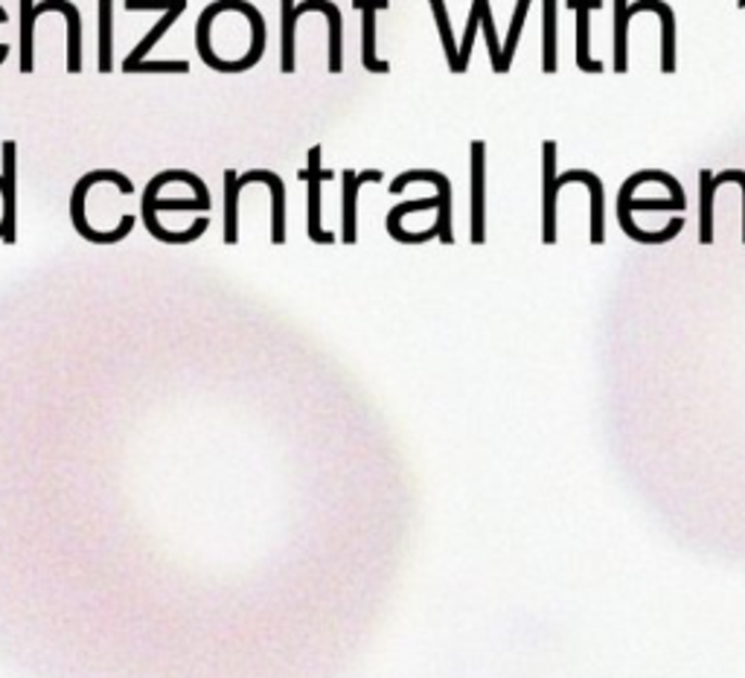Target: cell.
<instances>
[{
    "mask_svg": "<svg viewBox=\"0 0 745 678\" xmlns=\"http://www.w3.org/2000/svg\"><path fill=\"white\" fill-rule=\"evenodd\" d=\"M213 207L210 190L207 183L198 178L190 169H166V172H157L152 181L146 183L143 190V199H140V213H143V225H146L149 236L164 242V245H190L195 239H202L210 228V219L202 216L198 221H193L184 233H172L166 230L160 221H157V213L160 210H184V213H207Z\"/></svg>",
    "mask_w": 745,
    "mask_h": 678,
    "instance_id": "cell-1",
    "label": "cell"
},
{
    "mask_svg": "<svg viewBox=\"0 0 745 678\" xmlns=\"http://www.w3.org/2000/svg\"><path fill=\"white\" fill-rule=\"evenodd\" d=\"M688 207V195L681 190V183L672 175L661 169H644V172L629 175L617 193V221L626 236L638 242V245H664L684 230V216L672 219L670 225L658 233H646L635 225L632 213L635 210H664V213H684Z\"/></svg>",
    "mask_w": 745,
    "mask_h": 678,
    "instance_id": "cell-2",
    "label": "cell"
},
{
    "mask_svg": "<svg viewBox=\"0 0 745 678\" xmlns=\"http://www.w3.org/2000/svg\"><path fill=\"white\" fill-rule=\"evenodd\" d=\"M100 183H114L120 195L134 193V183H131L129 175L117 172V169H91V172H85L82 178L76 181L74 193H70V221H74L76 233H79L85 242H91V245H117V242H123L126 236H131V230H134V221L138 219H134L131 213H126L120 219V225L114 230H108V233L93 230L91 225H88V219H85V202H88V193H91L93 187H100Z\"/></svg>",
    "mask_w": 745,
    "mask_h": 678,
    "instance_id": "cell-3",
    "label": "cell"
},
{
    "mask_svg": "<svg viewBox=\"0 0 745 678\" xmlns=\"http://www.w3.org/2000/svg\"><path fill=\"white\" fill-rule=\"evenodd\" d=\"M321 155H323V149L314 143V146L309 149V155H306L309 157V164H306V169L300 172V178L306 181V236L312 239L314 245H335V242H338V236H335L332 230L321 228L323 183L335 178V172H332V169H323Z\"/></svg>",
    "mask_w": 745,
    "mask_h": 678,
    "instance_id": "cell-4",
    "label": "cell"
},
{
    "mask_svg": "<svg viewBox=\"0 0 745 678\" xmlns=\"http://www.w3.org/2000/svg\"><path fill=\"white\" fill-rule=\"evenodd\" d=\"M126 10L129 12H149V10L164 12V18L157 21L155 27L149 29L146 36L140 38L138 47H134V50L126 55V62H123V74H131L134 67L146 62V55L152 53V47H155L157 41H160V38L169 33V29L176 27V21L187 12V0H126Z\"/></svg>",
    "mask_w": 745,
    "mask_h": 678,
    "instance_id": "cell-5",
    "label": "cell"
},
{
    "mask_svg": "<svg viewBox=\"0 0 745 678\" xmlns=\"http://www.w3.org/2000/svg\"><path fill=\"white\" fill-rule=\"evenodd\" d=\"M416 181H428L437 187V195H440V210H437V221H434L437 230H440L437 239H440L442 245H454V230H451V181L442 172H437V169H411V172L396 175L394 181H390V193L399 195L408 183Z\"/></svg>",
    "mask_w": 745,
    "mask_h": 678,
    "instance_id": "cell-6",
    "label": "cell"
},
{
    "mask_svg": "<svg viewBox=\"0 0 745 678\" xmlns=\"http://www.w3.org/2000/svg\"><path fill=\"white\" fill-rule=\"evenodd\" d=\"M472 155V245L487 242V143L475 140Z\"/></svg>",
    "mask_w": 745,
    "mask_h": 678,
    "instance_id": "cell-7",
    "label": "cell"
},
{
    "mask_svg": "<svg viewBox=\"0 0 745 678\" xmlns=\"http://www.w3.org/2000/svg\"><path fill=\"white\" fill-rule=\"evenodd\" d=\"M542 161V242L544 245H556V239H560V228H556V199H560V187H556V178H560V175H556V143H553V140H544Z\"/></svg>",
    "mask_w": 745,
    "mask_h": 678,
    "instance_id": "cell-8",
    "label": "cell"
},
{
    "mask_svg": "<svg viewBox=\"0 0 745 678\" xmlns=\"http://www.w3.org/2000/svg\"><path fill=\"white\" fill-rule=\"evenodd\" d=\"M586 183L591 195V245H603L606 242V190L600 175L589 172V169H568L565 175L556 178V187H568V183Z\"/></svg>",
    "mask_w": 745,
    "mask_h": 678,
    "instance_id": "cell-9",
    "label": "cell"
},
{
    "mask_svg": "<svg viewBox=\"0 0 745 678\" xmlns=\"http://www.w3.org/2000/svg\"><path fill=\"white\" fill-rule=\"evenodd\" d=\"M59 12L67 21V74H82V12L70 0H41L36 3V15Z\"/></svg>",
    "mask_w": 745,
    "mask_h": 678,
    "instance_id": "cell-10",
    "label": "cell"
},
{
    "mask_svg": "<svg viewBox=\"0 0 745 678\" xmlns=\"http://www.w3.org/2000/svg\"><path fill=\"white\" fill-rule=\"evenodd\" d=\"M361 12V67L370 74H390V65L376 55V12L387 10V0H356Z\"/></svg>",
    "mask_w": 745,
    "mask_h": 678,
    "instance_id": "cell-11",
    "label": "cell"
},
{
    "mask_svg": "<svg viewBox=\"0 0 745 678\" xmlns=\"http://www.w3.org/2000/svg\"><path fill=\"white\" fill-rule=\"evenodd\" d=\"M15 157H18V143L15 140H3V204H7V213H3V242L7 245H15L18 242V202H15V183H18V166H15Z\"/></svg>",
    "mask_w": 745,
    "mask_h": 678,
    "instance_id": "cell-12",
    "label": "cell"
},
{
    "mask_svg": "<svg viewBox=\"0 0 745 678\" xmlns=\"http://www.w3.org/2000/svg\"><path fill=\"white\" fill-rule=\"evenodd\" d=\"M248 183H266L271 190V242L283 245L285 242V187L283 178L271 169H251L240 175V187L245 190Z\"/></svg>",
    "mask_w": 745,
    "mask_h": 678,
    "instance_id": "cell-13",
    "label": "cell"
},
{
    "mask_svg": "<svg viewBox=\"0 0 745 678\" xmlns=\"http://www.w3.org/2000/svg\"><path fill=\"white\" fill-rule=\"evenodd\" d=\"M638 12H655L661 18V71L676 74V12L664 0H635L629 3V15L635 18Z\"/></svg>",
    "mask_w": 745,
    "mask_h": 678,
    "instance_id": "cell-14",
    "label": "cell"
},
{
    "mask_svg": "<svg viewBox=\"0 0 745 678\" xmlns=\"http://www.w3.org/2000/svg\"><path fill=\"white\" fill-rule=\"evenodd\" d=\"M341 181H344V193H341V242L344 245H356L359 242V172L356 169H344Z\"/></svg>",
    "mask_w": 745,
    "mask_h": 678,
    "instance_id": "cell-15",
    "label": "cell"
},
{
    "mask_svg": "<svg viewBox=\"0 0 745 678\" xmlns=\"http://www.w3.org/2000/svg\"><path fill=\"white\" fill-rule=\"evenodd\" d=\"M577 12V67L582 74H603V62L591 59V12L603 7V0H570Z\"/></svg>",
    "mask_w": 745,
    "mask_h": 678,
    "instance_id": "cell-16",
    "label": "cell"
},
{
    "mask_svg": "<svg viewBox=\"0 0 745 678\" xmlns=\"http://www.w3.org/2000/svg\"><path fill=\"white\" fill-rule=\"evenodd\" d=\"M224 178V195H221V210H224V219H221V239L224 245H236L240 242V172L236 169H224L221 172Z\"/></svg>",
    "mask_w": 745,
    "mask_h": 678,
    "instance_id": "cell-17",
    "label": "cell"
},
{
    "mask_svg": "<svg viewBox=\"0 0 745 678\" xmlns=\"http://www.w3.org/2000/svg\"><path fill=\"white\" fill-rule=\"evenodd\" d=\"M297 18H295V0H280V71L283 74H295V50H297Z\"/></svg>",
    "mask_w": 745,
    "mask_h": 678,
    "instance_id": "cell-18",
    "label": "cell"
},
{
    "mask_svg": "<svg viewBox=\"0 0 745 678\" xmlns=\"http://www.w3.org/2000/svg\"><path fill=\"white\" fill-rule=\"evenodd\" d=\"M36 0H21V74L36 71Z\"/></svg>",
    "mask_w": 745,
    "mask_h": 678,
    "instance_id": "cell-19",
    "label": "cell"
},
{
    "mask_svg": "<svg viewBox=\"0 0 745 678\" xmlns=\"http://www.w3.org/2000/svg\"><path fill=\"white\" fill-rule=\"evenodd\" d=\"M560 18V3L556 0H544L542 3V21H544V50H542V71L544 74H556L560 71V50H556V24Z\"/></svg>",
    "mask_w": 745,
    "mask_h": 678,
    "instance_id": "cell-20",
    "label": "cell"
},
{
    "mask_svg": "<svg viewBox=\"0 0 745 678\" xmlns=\"http://www.w3.org/2000/svg\"><path fill=\"white\" fill-rule=\"evenodd\" d=\"M100 12V67L102 76H108L114 71V0H100L97 3Z\"/></svg>",
    "mask_w": 745,
    "mask_h": 678,
    "instance_id": "cell-21",
    "label": "cell"
},
{
    "mask_svg": "<svg viewBox=\"0 0 745 678\" xmlns=\"http://www.w3.org/2000/svg\"><path fill=\"white\" fill-rule=\"evenodd\" d=\"M629 0H615V74L629 71Z\"/></svg>",
    "mask_w": 745,
    "mask_h": 678,
    "instance_id": "cell-22",
    "label": "cell"
},
{
    "mask_svg": "<svg viewBox=\"0 0 745 678\" xmlns=\"http://www.w3.org/2000/svg\"><path fill=\"white\" fill-rule=\"evenodd\" d=\"M702 190H699V242L702 245H710L714 242V172L710 169H702L699 172Z\"/></svg>",
    "mask_w": 745,
    "mask_h": 678,
    "instance_id": "cell-23",
    "label": "cell"
},
{
    "mask_svg": "<svg viewBox=\"0 0 745 678\" xmlns=\"http://www.w3.org/2000/svg\"><path fill=\"white\" fill-rule=\"evenodd\" d=\"M428 3H432L434 21H437V29H440L442 53H446V62H449L451 74H461V55H458V44H454V33H451L449 12H446V0H428Z\"/></svg>",
    "mask_w": 745,
    "mask_h": 678,
    "instance_id": "cell-24",
    "label": "cell"
},
{
    "mask_svg": "<svg viewBox=\"0 0 745 678\" xmlns=\"http://www.w3.org/2000/svg\"><path fill=\"white\" fill-rule=\"evenodd\" d=\"M527 12H530V0H518V3H515L513 21H510V33H506L504 47H501V74H506L510 65H513L515 47H518V38H522V29H525Z\"/></svg>",
    "mask_w": 745,
    "mask_h": 678,
    "instance_id": "cell-25",
    "label": "cell"
},
{
    "mask_svg": "<svg viewBox=\"0 0 745 678\" xmlns=\"http://www.w3.org/2000/svg\"><path fill=\"white\" fill-rule=\"evenodd\" d=\"M423 210H440V195H432V199H416V202H406V204H396L394 210L387 213V219H385L387 233H394V230L402 228V219H406L408 213H423Z\"/></svg>",
    "mask_w": 745,
    "mask_h": 678,
    "instance_id": "cell-26",
    "label": "cell"
},
{
    "mask_svg": "<svg viewBox=\"0 0 745 678\" xmlns=\"http://www.w3.org/2000/svg\"><path fill=\"white\" fill-rule=\"evenodd\" d=\"M480 10H484V0H472L470 21H466V33H463L461 47H458V55H461V74H466V71H470L472 44H475V36H478V27H480Z\"/></svg>",
    "mask_w": 745,
    "mask_h": 678,
    "instance_id": "cell-27",
    "label": "cell"
},
{
    "mask_svg": "<svg viewBox=\"0 0 745 678\" xmlns=\"http://www.w3.org/2000/svg\"><path fill=\"white\" fill-rule=\"evenodd\" d=\"M480 29H484V38H487V53L489 62H492V71L501 74V44H498L496 21H492V10H489V0H484V10H480Z\"/></svg>",
    "mask_w": 745,
    "mask_h": 678,
    "instance_id": "cell-28",
    "label": "cell"
},
{
    "mask_svg": "<svg viewBox=\"0 0 745 678\" xmlns=\"http://www.w3.org/2000/svg\"><path fill=\"white\" fill-rule=\"evenodd\" d=\"M131 74H190V62H143V65H138Z\"/></svg>",
    "mask_w": 745,
    "mask_h": 678,
    "instance_id": "cell-29",
    "label": "cell"
},
{
    "mask_svg": "<svg viewBox=\"0 0 745 678\" xmlns=\"http://www.w3.org/2000/svg\"><path fill=\"white\" fill-rule=\"evenodd\" d=\"M722 183H740L743 187V242H745V169H725V172L714 175V187H722Z\"/></svg>",
    "mask_w": 745,
    "mask_h": 678,
    "instance_id": "cell-30",
    "label": "cell"
},
{
    "mask_svg": "<svg viewBox=\"0 0 745 678\" xmlns=\"http://www.w3.org/2000/svg\"><path fill=\"white\" fill-rule=\"evenodd\" d=\"M382 178H385V175L378 172V169H361L359 172L361 187H364V183H382Z\"/></svg>",
    "mask_w": 745,
    "mask_h": 678,
    "instance_id": "cell-31",
    "label": "cell"
},
{
    "mask_svg": "<svg viewBox=\"0 0 745 678\" xmlns=\"http://www.w3.org/2000/svg\"><path fill=\"white\" fill-rule=\"evenodd\" d=\"M736 7H740V10H745V0H736Z\"/></svg>",
    "mask_w": 745,
    "mask_h": 678,
    "instance_id": "cell-32",
    "label": "cell"
}]
</instances>
